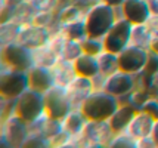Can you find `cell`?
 Listing matches in <instances>:
<instances>
[{
    "label": "cell",
    "mask_w": 158,
    "mask_h": 148,
    "mask_svg": "<svg viewBox=\"0 0 158 148\" xmlns=\"http://www.w3.org/2000/svg\"><path fill=\"white\" fill-rule=\"evenodd\" d=\"M84 53V48H83V42L80 40H74V39H68L65 40L64 49H62V59H67L74 62Z\"/></svg>",
    "instance_id": "484cf974"
},
{
    "label": "cell",
    "mask_w": 158,
    "mask_h": 148,
    "mask_svg": "<svg viewBox=\"0 0 158 148\" xmlns=\"http://www.w3.org/2000/svg\"><path fill=\"white\" fill-rule=\"evenodd\" d=\"M30 9L37 14V12H56L61 0H25Z\"/></svg>",
    "instance_id": "4316f807"
},
{
    "label": "cell",
    "mask_w": 158,
    "mask_h": 148,
    "mask_svg": "<svg viewBox=\"0 0 158 148\" xmlns=\"http://www.w3.org/2000/svg\"><path fill=\"white\" fill-rule=\"evenodd\" d=\"M146 25H148V28L151 30V33L154 34V37H158V15L157 14L151 15V18L146 22Z\"/></svg>",
    "instance_id": "4dcf8cb0"
},
{
    "label": "cell",
    "mask_w": 158,
    "mask_h": 148,
    "mask_svg": "<svg viewBox=\"0 0 158 148\" xmlns=\"http://www.w3.org/2000/svg\"><path fill=\"white\" fill-rule=\"evenodd\" d=\"M154 123H155V119L152 117L151 114H148L143 110H138L124 132H127L133 139H136V142H138L139 139L151 136Z\"/></svg>",
    "instance_id": "9a60e30c"
},
{
    "label": "cell",
    "mask_w": 158,
    "mask_h": 148,
    "mask_svg": "<svg viewBox=\"0 0 158 148\" xmlns=\"http://www.w3.org/2000/svg\"><path fill=\"white\" fill-rule=\"evenodd\" d=\"M121 101L102 89H96L80 107L89 120H110Z\"/></svg>",
    "instance_id": "7a4b0ae2"
},
{
    "label": "cell",
    "mask_w": 158,
    "mask_h": 148,
    "mask_svg": "<svg viewBox=\"0 0 158 148\" xmlns=\"http://www.w3.org/2000/svg\"><path fill=\"white\" fill-rule=\"evenodd\" d=\"M114 135L110 120H89L81 133V147H108Z\"/></svg>",
    "instance_id": "ba28073f"
},
{
    "label": "cell",
    "mask_w": 158,
    "mask_h": 148,
    "mask_svg": "<svg viewBox=\"0 0 158 148\" xmlns=\"http://www.w3.org/2000/svg\"><path fill=\"white\" fill-rule=\"evenodd\" d=\"M30 89L28 71L2 68L0 76V95L5 102H14L24 92Z\"/></svg>",
    "instance_id": "5b68a950"
},
{
    "label": "cell",
    "mask_w": 158,
    "mask_h": 148,
    "mask_svg": "<svg viewBox=\"0 0 158 148\" xmlns=\"http://www.w3.org/2000/svg\"><path fill=\"white\" fill-rule=\"evenodd\" d=\"M22 25H24V22L19 21V19H7V21L2 22V27H0L2 46L18 42V37H19V33L22 30Z\"/></svg>",
    "instance_id": "cb8c5ba5"
},
{
    "label": "cell",
    "mask_w": 158,
    "mask_h": 148,
    "mask_svg": "<svg viewBox=\"0 0 158 148\" xmlns=\"http://www.w3.org/2000/svg\"><path fill=\"white\" fill-rule=\"evenodd\" d=\"M28 82H30V89H34L37 92H48L50 87L55 86V78H53V71L49 67H41V65H33L28 70Z\"/></svg>",
    "instance_id": "2e32d148"
},
{
    "label": "cell",
    "mask_w": 158,
    "mask_h": 148,
    "mask_svg": "<svg viewBox=\"0 0 158 148\" xmlns=\"http://www.w3.org/2000/svg\"><path fill=\"white\" fill-rule=\"evenodd\" d=\"M118 18H121L118 7L110 6L103 2L93 3L84 14V22L87 27L89 37L103 39L118 21Z\"/></svg>",
    "instance_id": "6da1fadb"
},
{
    "label": "cell",
    "mask_w": 158,
    "mask_h": 148,
    "mask_svg": "<svg viewBox=\"0 0 158 148\" xmlns=\"http://www.w3.org/2000/svg\"><path fill=\"white\" fill-rule=\"evenodd\" d=\"M136 111H138L136 107H133L129 102H121L120 107L117 108V111L112 114L110 119V123L112 129H114V132L115 133L124 132L127 129V126H129L130 120L133 119V116L136 114Z\"/></svg>",
    "instance_id": "ac0fdd59"
},
{
    "label": "cell",
    "mask_w": 158,
    "mask_h": 148,
    "mask_svg": "<svg viewBox=\"0 0 158 148\" xmlns=\"http://www.w3.org/2000/svg\"><path fill=\"white\" fill-rule=\"evenodd\" d=\"M148 3H149V7H151L152 14L158 15V0H148Z\"/></svg>",
    "instance_id": "e575fe53"
},
{
    "label": "cell",
    "mask_w": 158,
    "mask_h": 148,
    "mask_svg": "<svg viewBox=\"0 0 158 148\" xmlns=\"http://www.w3.org/2000/svg\"><path fill=\"white\" fill-rule=\"evenodd\" d=\"M33 57H34V65L49 67V68H53L56 62L61 59V57L56 53V50L49 43H46L44 46H41L39 49L33 50Z\"/></svg>",
    "instance_id": "7402d4cb"
},
{
    "label": "cell",
    "mask_w": 158,
    "mask_h": 148,
    "mask_svg": "<svg viewBox=\"0 0 158 148\" xmlns=\"http://www.w3.org/2000/svg\"><path fill=\"white\" fill-rule=\"evenodd\" d=\"M71 108L73 105L69 102L65 87L53 86L48 92H44V110L48 116L61 120L69 113Z\"/></svg>",
    "instance_id": "8fae6325"
},
{
    "label": "cell",
    "mask_w": 158,
    "mask_h": 148,
    "mask_svg": "<svg viewBox=\"0 0 158 148\" xmlns=\"http://www.w3.org/2000/svg\"><path fill=\"white\" fill-rule=\"evenodd\" d=\"M87 121H89V119L84 116L81 108H71L69 113L64 119H61L62 132L68 136V139L78 138V136H81L83 130H84V127L87 125Z\"/></svg>",
    "instance_id": "e0dca14e"
},
{
    "label": "cell",
    "mask_w": 158,
    "mask_h": 148,
    "mask_svg": "<svg viewBox=\"0 0 158 148\" xmlns=\"http://www.w3.org/2000/svg\"><path fill=\"white\" fill-rule=\"evenodd\" d=\"M83 48H84V53H90L95 57H98L105 49L102 39H95V37H87L83 42Z\"/></svg>",
    "instance_id": "f1b7e54d"
},
{
    "label": "cell",
    "mask_w": 158,
    "mask_h": 148,
    "mask_svg": "<svg viewBox=\"0 0 158 148\" xmlns=\"http://www.w3.org/2000/svg\"><path fill=\"white\" fill-rule=\"evenodd\" d=\"M151 138L155 142V147L158 148V120H155L154 123V127H152V132H151Z\"/></svg>",
    "instance_id": "d6a6232c"
},
{
    "label": "cell",
    "mask_w": 158,
    "mask_h": 148,
    "mask_svg": "<svg viewBox=\"0 0 158 148\" xmlns=\"http://www.w3.org/2000/svg\"><path fill=\"white\" fill-rule=\"evenodd\" d=\"M139 110H143V111H146L148 114H151L155 120H158V96L151 95V96L142 104V107H140Z\"/></svg>",
    "instance_id": "f546056e"
},
{
    "label": "cell",
    "mask_w": 158,
    "mask_h": 148,
    "mask_svg": "<svg viewBox=\"0 0 158 148\" xmlns=\"http://www.w3.org/2000/svg\"><path fill=\"white\" fill-rule=\"evenodd\" d=\"M120 70L127 71L133 76H139L146 71L151 61V50L138 48V46H127L123 52L118 53Z\"/></svg>",
    "instance_id": "9c48e42d"
},
{
    "label": "cell",
    "mask_w": 158,
    "mask_h": 148,
    "mask_svg": "<svg viewBox=\"0 0 158 148\" xmlns=\"http://www.w3.org/2000/svg\"><path fill=\"white\" fill-rule=\"evenodd\" d=\"M98 64H99V73L102 76H110L114 71L120 70V61H118V53L111 52V50L103 49L98 55Z\"/></svg>",
    "instance_id": "603a6c76"
},
{
    "label": "cell",
    "mask_w": 158,
    "mask_h": 148,
    "mask_svg": "<svg viewBox=\"0 0 158 148\" xmlns=\"http://www.w3.org/2000/svg\"><path fill=\"white\" fill-rule=\"evenodd\" d=\"M108 147H126V148H138V142L136 139H133L127 132H120V133H115L112 136V139L110 141Z\"/></svg>",
    "instance_id": "83f0119b"
},
{
    "label": "cell",
    "mask_w": 158,
    "mask_h": 148,
    "mask_svg": "<svg viewBox=\"0 0 158 148\" xmlns=\"http://www.w3.org/2000/svg\"><path fill=\"white\" fill-rule=\"evenodd\" d=\"M52 71H53L55 86H59V87H67L77 76L76 68H74V62L62 59V58L56 62V65L52 68Z\"/></svg>",
    "instance_id": "d6986e66"
},
{
    "label": "cell",
    "mask_w": 158,
    "mask_h": 148,
    "mask_svg": "<svg viewBox=\"0 0 158 148\" xmlns=\"http://www.w3.org/2000/svg\"><path fill=\"white\" fill-rule=\"evenodd\" d=\"M154 39L155 37L151 33V30L148 28L146 24H135L131 27V34H130L131 46H138V48H143V49L149 50Z\"/></svg>",
    "instance_id": "44dd1931"
},
{
    "label": "cell",
    "mask_w": 158,
    "mask_h": 148,
    "mask_svg": "<svg viewBox=\"0 0 158 148\" xmlns=\"http://www.w3.org/2000/svg\"><path fill=\"white\" fill-rule=\"evenodd\" d=\"M154 147H155V142H154V139L151 136L138 141V148H154Z\"/></svg>",
    "instance_id": "1f68e13d"
},
{
    "label": "cell",
    "mask_w": 158,
    "mask_h": 148,
    "mask_svg": "<svg viewBox=\"0 0 158 148\" xmlns=\"http://www.w3.org/2000/svg\"><path fill=\"white\" fill-rule=\"evenodd\" d=\"M131 27H133V24H130L127 19L118 18V21L114 24V27L102 39L105 49L115 52V53H120L127 46H130Z\"/></svg>",
    "instance_id": "30bf717a"
},
{
    "label": "cell",
    "mask_w": 158,
    "mask_h": 148,
    "mask_svg": "<svg viewBox=\"0 0 158 148\" xmlns=\"http://www.w3.org/2000/svg\"><path fill=\"white\" fill-rule=\"evenodd\" d=\"M52 30L48 27H43L34 22H24L22 30L18 37V43H21L22 46H25L28 49L34 50L39 49L41 46H44L49 42L50 36H52Z\"/></svg>",
    "instance_id": "7c38bea8"
},
{
    "label": "cell",
    "mask_w": 158,
    "mask_h": 148,
    "mask_svg": "<svg viewBox=\"0 0 158 148\" xmlns=\"http://www.w3.org/2000/svg\"><path fill=\"white\" fill-rule=\"evenodd\" d=\"M120 16L127 19L130 24H146L151 18V7L148 0H124V3L118 7Z\"/></svg>",
    "instance_id": "5bb4252c"
},
{
    "label": "cell",
    "mask_w": 158,
    "mask_h": 148,
    "mask_svg": "<svg viewBox=\"0 0 158 148\" xmlns=\"http://www.w3.org/2000/svg\"><path fill=\"white\" fill-rule=\"evenodd\" d=\"M12 110L19 117L27 120L28 123H33L46 113V110H44V93L37 92L34 89H27L19 98H16L14 101Z\"/></svg>",
    "instance_id": "277c9868"
},
{
    "label": "cell",
    "mask_w": 158,
    "mask_h": 148,
    "mask_svg": "<svg viewBox=\"0 0 158 148\" xmlns=\"http://www.w3.org/2000/svg\"><path fill=\"white\" fill-rule=\"evenodd\" d=\"M31 136L30 123L10 110L3 116L2 123V144L6 147H24Z\"/></svg>",
    "instance_id": "3957f363"
},
{
    "label": "cell",
    "mask_w": 158,
    "mask_h": 148,
    "mask_svg": "<svg viewBox=\"0 0 158 148\" xmlns=\"http://www.w3.org/2000/svg\"><path fill=\"white\" fill-rule=\"evenodd\" d=\"M101 89L120 101H124L138 89V76H133L123 70H117L110 76L103 77Z\"/></svg>",
    "instance_id": "8992f818"
},
{
    "label": "cell",
    "mask_w": 158,
    "mask_h": 148,
    "mask_svg": "<svg viewBox=\"0 0 158 148\" xmlns=\"http://www.w3.org/2000/svg\"><path fill=\"white\" fill-rule=\"evenodd\" d=\"M74 68L78 76H84V77H92L95 78L99 76V64H98V58L90 53H83L77 61H74Z\"/></svg>",
    "instance_id": "ffe728a7"
},
{
    "label": "cell",
    "mask_w": 158,
    "mask_h": 148,
    "mask_svg": "<svg viewBox=\"0 0 158 148\" xmlns=\"http://www.w3.org/2000/svg\"><path fill=\"white\" fill-rule=\"evenodd\" d=\"M151 53H154V55H157L158 57V37H155L154 39V42H152V44H151Z\"/></svg>",
    "instance_id": "d590c367"
},
{
    "label": "cell",
    "mask_w": 158,
    "mask_h": 148,
    "mask_svg": "<svg viewBox=\"0 0 158 148\" xmlns=\"http://www.w3.org/2000/svg\"><path fill=\"white\" fill-rule=\"evenodd\" d=\"M33 65H34V57L31 49L22 46L18 42L2 46V68L28 71Z\"/></svg>",
    "instance_id": "52a82bcc"
},
{
    "label": "cell",
    "mask_w": 158,
    "mask_h": 148,
    "mask_svg": "<svg viewBox=\"0 0 158 148\" xmlns=\"http://www.w3.org/2000/svg\"><path fill=\"white\" fill-rule=\"evenodd\" d=\"M99 2H103V3H106V5L114 7H120L124 3V0H99Z\"/></svg>",
    "instance_id": "836d02e7"
},
{
    "label": "cell",
    "mask_w": 158,
    "mask_h": 148,
    "mask_svg": "<svg viewBox=\"0 0 158 148\" xmlns=\"http://www.w3.org/2000/svg\"><path fill=\"white\" fill-rule=\"evenodd\" d=\"M59 28L62 30V33L67 36L68 39H74V40L84 42V40L89 37V33H87V27H86L84 18L77 19V21L67 22V24H62Z\"/></svg>",
    "instance_id": "d4e9b609"
},
{
    "label": "cell",
    "mask_w": 158,
    "mask_h": 148,
    "mask_svg": "<svg viewBox=\"0 0 158 148\" xmlns=\"http://www.w3.org/2000/svg\"><path fill=\"white\" fill-rule=\"evenodd\" d=\"M65 91H67L73 108H80L83 102L96 91V85L92 77H84V76L77 74L76 78L65 87Z\"/></svg>",
    "instance_id": "4fadbf2b"
}]
</instances>
